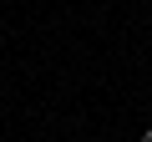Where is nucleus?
I'll return each mask as SVG.
<instances>
[{"instance_id": "1", "label": "nucleus", "mask_w": 152, "mask_h": 142, "mask_svg": "<svg viewBox=\"0 0 152 142\" xmlns=\"http://www.w3.org/2000/svg\"><path fill=\"white\" fill-rule=\"evenodd\" d=\"M142 142H152V127H147V132H142Z\"/></svg>"}]
</instances>
